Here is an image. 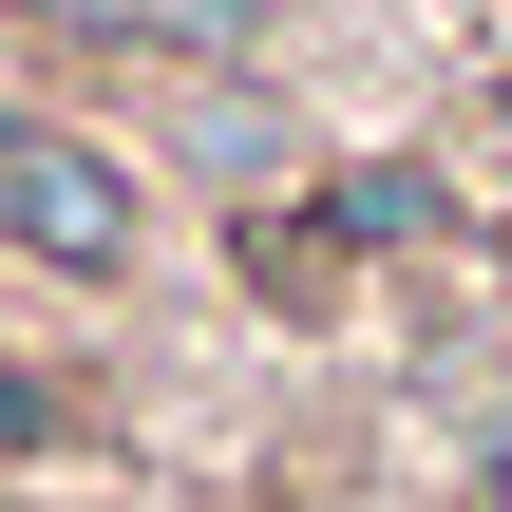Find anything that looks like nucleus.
Instances as JSON below:
<instances>
[{
    "label": "nucleus",
    "instance_id": "f03ea898",
    "mask_svg": "<svg viewBox=\"0 0 512 512\" xmlns=\"http://www.w3.org/2000/svg\"><path fill=\"white\" fill-rule=\"evenodd\" d=\"M38 19H95V38H152V57H228L247 0H38Z\"/></svg>",
    "mask_w": 512,
    "mask_h": 512
},
{
    "label": "nucleus",
    "instance_id": "f257e3e1",
    "mask_svg": "<svg viewBox=\"0 0 512 512\" xmlns=\"http://www.w3.org/2000/svg\"><path fill=\"white\" fill-rule=\"evenodd\" d=\"M0 247L57 266V285H114L152 247V190L114 171V133H57V114H0Z\"/></svg>",
    "mask_w": 512,
    "mask_h": 512
},
{
    "label": "nucleus",
    "instance_id": "20e7f679",
    "mask_svg": "<svg viewBox=\"0 0 512 512\" xmlns=\"http://www.w3.org/2000/svg\"><path fill=\"white\" fill-rule=\"evenodd\" d=\"M38 437H57V399H38V380H19V361H0V475H19V456H38Z\"/></svg>",
    "mask_w": 512,
    "mask_h": 512
},
{
    "label": "nucleus",
    "instance_id": "7ed1b4c3",
    "mask_svg": "<svg viewBox=\"0 0 512 512\" xmlns=\"http://www.w3.org/2000/svg\"><path fill=\"white\" fill-rule=\"evenodd\" d=\"M190 171H209V190H266V171H285V114H266V95H209V114H190Z\"/></svg>",
    "mask_w": 512,
    "mask_h": 512
}]
</instances>
